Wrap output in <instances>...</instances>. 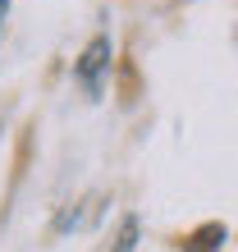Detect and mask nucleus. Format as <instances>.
Instances as JSON below:
<instances>
[{
  "instance_id": "3",
  "label": "nucleus",
  "mask_w": 238,
  "mask_h": 252,
  "mask_svg": "<svg viewBox=\"0 0 238 252\" xmlns=\"http://www.w3.org/2000/svg\"><path fill=\"white\" fill-rule=\"evenodd\" d=\"M133 243H138V220L128 216L124 229H119V248H115V252H133Z\"/></svg>"
},
{
  "instance_id": "1",
  "label": "nucleus",
  "mask_w": 238,
  "mask_h": 252,
  "mask_svg": "<svg viewBox=\"0 0 238 252\" xmlns=\"http://www.w3.org/2000/svg\"><path fill=\"white\" fill-rule=\"evenodd\" d=\"M110 69V37H92L87 41V51L78 55V64H73V78L87 96H101V78H106Z\"/></svg>"
},
{
  "instance_id": "2",
  "label": "nucleus",
  "mask_w": 238,
  "mask_h": 252,
  "mask_svg": "<svg viewBox=\"0 0 238 252\" xmlns=\"http://www.w3.org/2000/svg\"><path fill=\"white\" fill-rule=\"evenodd\" d=\"M220 243H225V225H202L197 234L183 239L188 252H220Z\"/></svg>"
},
{
  "instance_id": "4",
  "label": "nucleus",
  "mask_w": 238,
  "mask_h": 252,
  "mask_svg": "<svg viewBox=\"0 0 238 252\" xmlns=\"http://www.w3.org/2000/svg\"><path fill=\"white\" fill-rule=\"evenodd\" d=\"M5 9H9V0H0V23H5Z\"/></svg>"
}]
</instances>
